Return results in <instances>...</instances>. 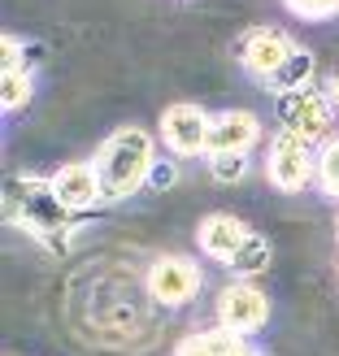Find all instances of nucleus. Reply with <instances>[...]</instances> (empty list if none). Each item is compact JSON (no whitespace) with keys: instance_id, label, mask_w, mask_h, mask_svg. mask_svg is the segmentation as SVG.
Segmentation results:
<instances>
[{"instance_id":"nucleus-1","label":"nucleus","mask_w":339,"mask_h":356,"mask_svg":"<svg viewBox=\"0 0 339 356\" xmlns=\"http://www.w3.org/2000/svg\"><path fill=\"white\" fill-rule=\"evenodd\" d=\"M152 135L139 127H122L100 144L96 152V178H100V195L104 200H127L152 174Z\"/></svg>"},{"instance_id":"nucleus-2","label":"nucleus","mask_w":339,"mask_h":356,"mask_svg":"<svg viewBox=\"0 0 339 356\" xmlns=\"http://www.w3.org/2000/svg\"><path fill=\"white\" fill-rule=\"evenodd\" d=\"M313 170H317V161H313V152H309V144L300 135L278 131L270 139V152H265V174H270V183L278 191H300L313 178Z\"/></svg>"},{"instance_id":"nucleus-3","label":"nucleus","mask_w":339,"mask_h":356,"mask_svg":"<svg viewBox=\"0 0 339 356\" xmlns=\"http://www.w3.org/2000/svg\"><path fill=\"white\" fill-rule=\"evenodd\" d=\"M265 317H270V300H265V291H257L253 282H230V287H222L218 296V322L222 330L230 334H253L265 326Z\"/></svg>"},{"instance_id":"nucleus-4","label":"nucleus","mask_w":339,"mask_h":356,"mask_svg":"<svg viewBox=\"0 0 339 356\" xmlns=\"http://www.w3.org/2000/svg\"><path fill=\"white\" fill-rule=\"evenodd\" d=\"M200 291V270L191 257H157L148 270V296L166 309H178Z\"/></svg>"},{"instance_id":"nucleus-5","label":"nucleus","mask_w":339,"mask_h":356,"mask_svg":"<svg viewBox=\"0 0 339 356\" xmlns=\"http://www.w3.org/2000/svg\"><path fill=\"white\" fill-rule=\"evenodd\" d=\"M209 127H213V118L200 109V104H170L161 113V139L178 156L209 152Z\"/></svg>"},{"instance_id":"nucleus-6","label":"nucleus","mask_w":339,"mask_h":356,"mask_svg":"<svg viewBox=\"0 0 339 356\" xmlns=\"http://www.w3.org/2000/svg\"><path fill=\"white\" fill-rule=\"evenodd\" d=\"M296 52H300V48H296L283 31H270V26H265V31H248V35H244V44H239V61H244L248 74H257V79L270 83L278 70L296 57Z\"/></svg>"},{"instance_id":"nucleus-7","label":"nucleus","mask_w":339,"mask_h":356,"mask_svg":"<svg viewBox=\"0 0 339 356\" xmlns=\"http://www.w3.org/2000/svg\"><path fill=\"white\" fill-rule=\"evenodd\" d=\"M196 239H200L205 257L222 261V265H235V261L244 257V248L257 239V230L248 226V222H239V218H230V213H213V218L200 222Z\"/></svg>"},{"instance_id":"nucleus-8","label":"nucleus","mask_w":339,"mask_h":356,"mask_svg":"<svg viewBox=\"0 0 339 356\" xmlns=\"http://www.w3.org/2000/svg\"><path fill=\"white\" fill-rule=\"evenodd\" d=\"M331 113H335V104L326 96H317V92H292V96H283V131H292L300 135L305 144H313V139H326L331 131Z\"/></svg>"},{"instance_id":"nucleus-9","label":"nucleus","mask_w":339,"mask_h":356,"mask_svg":"<svg viewBox=\"0 0 339 356\" xmlns=\"http://www.w3.org/2000/svg\"><path fill=\"white\" fill-rule=\"evenodd\" d=\"M261 139V122L257 113H248V109H226L213 118V127H209V156H218V152H248Z\"/></svg>"},{"instance_id":"nucleus-10","label":"nucleus","mask_w":339,"mask_h":356,"mask_svg":"<svg viewBox=\"0 0 339 356\" xmlns=\"http://www.w3.org/2000/svg\"><path fill=\"white\" fill-rule=\"evenodd\" d=\"M48 187H52V195H57L61 209H92L96 200H104V195H100V178H96V170L87 161L61 165L57 174H52Z\"/></svg>"},{"instance_id":"nucleus-11","label":"nucleus","mask_w":339,"mask_h":356,"mask_svg":"<svg viewBox=\"0 0 339 356\" xmlns=\"http://www.w3.org/2000/svg\"><path fill=\"white\" fill-rule=\"evenodd\" d=\"M309 74H313V57H309V52H296V57L270 79V87H274V92H283V96L305 92V87H309Z\"/></svg>"},{"instance_id":"nucleus-12","label":"nucleus","mask_w":339,"mask_h":356,"mask_svg":"<svg viewBox=\"0 0 339 356\" xmlns=\"http://www.w3.org/2000/svg\"><path fill=\"white\" fill-rule=\"evenodd\" d=\"M317 178L331 195H339V139H326L322 156H317Z\"/></svg>"},{"instance_id":"nucleus-13","label":"nucleus","mask_w":339,"mask_h":356,"mask_svg":"<svg viewBox=\"0 0 339 356\" xmlns=\"http://www.w3.org/2000/svg\"><path fill=\"white\" fill-rule=\"evenodd\" d=\"M265 265H270V243H265V239L257 235L253 243L244 248V257H239L235 265H230V270H235V274H261Z\"/></svg>"},{"instance_id":"nucleus-14","label":"nucleus","mask_w":339,"mask_h":356,"mask_svg":"<svg viewBox=\"0 0 339 356\" xmlns=\"http://www.w3.org/2000/svg\"><path fill=\"white\" fill-rule=\"evenodd\" d=\"M0 96H5V109H17V104L31 100V79L26 70H17V74H5V83H0Z\"/></svg>"},{"instance_id":"nucleus-15","label":"nucleus","mask_w":339,"mask_h":356,"mask_svg":"<svg viewBox=\"0 0 339 356\" xmlns=\"http://www.w3.org/2000/svg\"><path fill=\"white\" fill-rule=\"evenodd\" d=\"M209 161H213V178L218 183H239L244 178V152H218Z\"/></svg>"},{"instance_id":"nucleus-16","label":"nucleus","mask_w":339,"mask_h":356,"mask_svg":"<svg viewBox=\"0 0 339 356\" xmlns=\"http://www.w3.org/2000/svg\"><path fill=\"white\" fill-rule=\"evenodd\" d=\"M287 9L300 13V17H326L339 9V0H287Z\"/></svg>"},{"instance_id":"nucleus-17","label":"nucleus","mask_w":339,"mask_h":356,"mask_svg":"<svg viewBox=\"0 0 339 356\" xmlns=\"http://www.w3.org/2000/svg\"><path fill=\"white\" fill-rule=\"evenodd\" d=\"M5 74H17V70H22V44L13 40V35H5Z\"/></svg>"},{"instance_id":"nucleus-18","label":"nucleus","mask_w":339,"mask_h":356,"mask_svg":"<svg viewBox=\"0 0 339 356\" xmlns=\"http://www.w3.org/2000/svg\"><path fill=\"white\" fill-rule=\"evenodd\" d=\"M326 100H331L335 109H339V70H335V74H331V83H326Z\"/></svg>"}]
</instances>
